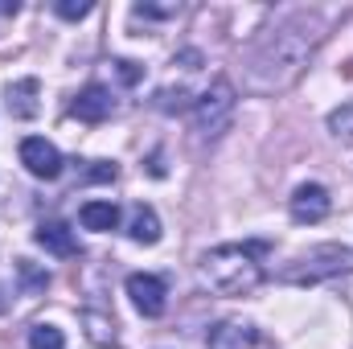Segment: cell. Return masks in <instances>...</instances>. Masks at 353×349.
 Masks as SVG:
<instances>
[{"mask_svg": "<svg viewBox=\"0 0 353 349\" xmlns=\"http://www.w3.org/2000/svg\"><path fill=\"white\" fill-rule=\"evenodd\" d=\"M321 37H325V21L316 12H296L283 25H275L263 41H259V50L251 54V66H247L251 87L263 90V94L267 90L292 87L304 74L308 58L316 54Z\"/></svg>", "mask_w": 353, "mask_h": 349, "instance_id": "obj_1", "label": "cell"}, {"mask_svg": "<svg viewBox=\"0 0 353 349\" xmlns=\"http://www.w3.org/2000/svg\"><path fill=\"white\" fill-rule=\"evenodd\" d=\"M136 17H176V4H136Z\"/></svg>", "mask_w": 353, "mask_h": 349, "instance_id": "obj_21", "label": "cell"}, {"mask_svg": "<svg viewBox=\"0 0 353 349\" xmlns=\"http://www.w3.org/2000/svg\"><path fill=\"white\" fill-rule=\"evenodd\" d=\"M29 349H66V333L58 325H33L29 329Z\"/></svg>", "mask_w": 353, "mask_h": 349, "instance_id": "obj_16", "label": "cell"}, {"mask_svg": "<svg viewBox=\"0 0 353 349\" xmlns=\"http://www.w3.org/2000/svg\"><path fill=\"white\" fill-rule=\"evenodd\" d=\"M54 12H58L62 21H79V17H87L90 12V0H58Z\"/></svg>", "mask_w": 353, "mask_h": 349, "instance_id": "obj_19", "label": "cell"}, {"mask_svg": "<svg viewBox=\"0 0 353 349\" xmlns=\"http://www.w3.org/2000/svg\"><path fill=\"white\" fill-rule=\"evenodd\" d=\"M259 346V329L247 321H222L205 333V349H255Z\"/></svg>", "mask_w": 353, "mask_h": 349, "instance_id": "obj_8", "label": "cell"}, {"mask_svg": "<svg viewBox=\"0 0 353 349\" xmlns=\"http://www.w3.org/2000/svg\"><path fill=\"white\" fill-rule=\"evenodd\" d=\"M176 62H181L185 70H197V66H201V54H197V50H185V54H181ZM176 62H173V66H176Z\"/></svg>", "mask_w": 353, "mask_h": 349, "instance_id": "obj_23", "label": "cell"}, {"mask_svg": "<svg viewBox=\"0 0 353 349\" xmlns=\"http://www.w3.org/2000/svg\"><path fill=\"white\" fill-rule=\"evenodd\" d=\"M329 132H333L337 140H353V99L341 103V107L329 115Z\"/></svg>", "mask_w": 353, "mask_h": 349, "instance_id": "obj_17", "label": "cell"}, {"mask_svg": "<svg viewBox=\"0 0 353 349\" xmlns=\"http://www.w3.org/2000/svg\"><path fill=\"white\" fill-rule=\"evenodd\" d=\"M33 239H37V247H46L58 259H74L79 255V239H74V230L66 222H41Z\"/></svg>", "mask_w": 353, "mask_h": 349, "instance_id": "obj_10", "label": "cell"}, {"mask_svg": "<svg viewBox=\"0 0 353 349\" xmlns=\"http://www.w3.org/2000/svg\"><path fill=\"white\" fill-rule=\"evenodd\" d=\"M267 251V243H226L201 255V275L214 292L222 296H251L263 283V267L259 255Z\"/></svg>", "mask_w": 353, "mask_h": 349, "instance_id": "obj_2", "label": "cell"}, {"mask_svg": "<svg viewBox=\"0 0 353 349\" xmlns=\"http://www.w3.org/2000/svg\"><path fill=\"white\" fill-rule=\"evenodd\" d=\"M234 107H239L234 83L230 79H218L205 94L193 99V128H197V136H205V140L222 136L230 128V119H234Z\"/></svg>", "mask_w": 353, "mask_h": 349, "instance_id": "obj_4", "label": "cell"}, {"mask_svg": "<svg viewBox=\"0 0 353 349\" xmlns=\"http://www.w3.org/2000/svg\"><path fill=\"white\" fill-rule=\"evenodd\" d=\"M111 111H115V99H111V90L99 87V83L83 87L79 90V99L70 103V115H79L83 123H103Z\"/></svg>", "mask_w": 353, "mask_h": 349, "instance_id": "obj_9", "label": "cell"}, {"mask_svg": "<svg viewBox=\"0 0 353 349\" xmlns=\"http://www.w3.org/2000/svg\"><path fill=\"white\" fill-rule=\"evenodd\" d=\"M115 74H119V83H123V87H136L144 70H140L136 62H128V58H115Z\"/></svg>", "mask_w": 353, "mask_h": 349, "instance_id": "obj_20", "label": "cell"}, {"mask_svg": "<svg viewBox=\"0 0 353 349\" xmlns=\"http://www.w3.org/2000/svg\"><path fill=\"white\" fill-rule=\"evenodd\" d=\"M288 210H292V218H296V222L312 226V222H325V218H329V210H333V197H329V189H325V185L308 181V185H300V189L292 193Z\"/></svg>", "mask_w": 353, "mask_h": 349, "instance_id": "obj_6", "label": "cell"}, {"mask_svg": "<svg viewBox=\"0 0 353 349\" xmlns=\"http://www.w3.org/2000/svg\"><path fill=\"white\" fill-rule=\"evenodd\" d=\"M17 275L25 279V288H50V271L33 267L29 259H17Z\"/></svg>", "mask_w": 353, "mask_h": 349, "instance_id": "obj_18", "label": "cell"}, {"mask_svg": "<svg viewBox=\"0 0 353 349\" xmlns=\"http://www.w3.org/2000/svg\"><path fill=\"white\" fill-rule=\"evenodd\" d=\"M83 325H87V337L94 341V346H111V341H115V325H111V317H103V312L87 308V312H83Z\"/></svg>", "mask_w": 353, "mask_h": 349, "instance_id": "obj_14", "label": "cell"}, {"mask_svg": "<svg viewBox=\"0 0 353 349\" xmlns=\"http://www.w3.org/2000/svg\"><path fill=\"white\" fill-rule=\"evenodd\" d=\"M37 94H41L37 79H17L8 87V111H12V119H33L37 115Z\"/></svg>", "mask_w": 353, "mask_h": 349, "instance_id": "obj_11", "label": "cell"}, {"mask_svg": "<svg viewBox=\"0 0 353 349\" xmlns=\"http://www.w3.org/2000/svg\"><path fill=\"white\" fill-rule=\"evenodd\" d=\"M21 165L37 177V181H54V177L62 173V152L50 140L29 136V140H21Z\"/></svg>", "mask_w": 353, "mask_h": 349, "instance_id": "obj_7", "label": "cell"}, {"mask_svg": "<svg viewBox=\"0 0 353 349\" xmlns=\"http://www.w3.org/2000/svg\"><path fill=\"white\" fill-rule=\"evenodd\" d=\"M152 103H157L161 111H169V115H176V111H193V94H189L185 87H161Z\"/></svg>", "mask_w": 353, "mask_h": 349, "instance_id": "obj_15", "label": "cell"}, {"mask_svg": "<svg viewBox=\"0 0 353 349\" xmlns=\"http://www.w3.org/2000/svg\"><path fill=\"white\" fill-rule=\"evenodd\" d=\"M128 235H132V243H144V247L161 243V218H157V210L152 206H136L132 218H128Z\"/></svg>", "mask_w": 353, "mask_h": 349, "instance_id": "obj_12", "label": "cell"}, {"mask_svg": "<svg viewBox=\"0 0 353 349\" xmlns=\"http://www.w3.org/2000/svg\"><path fill=\"white\" fill-rule=\"evenodd\" d=\"M350 271H353V247H345V243H321V247L296 255L292 263H283L279 279L296 283V288H312V283H325V279H337V275H350Z\"/></svg>", "mask_w": 353, "mask_h": 349, "instance_id": "obj_3", "label": "cell"}, {"mask_svg": "<svg viewBox=\"0 0 353 349\" xmlns=\"http://www.w3.org/2000/svg\"><path fill=\"white\" fill-rule=\"evenodd\" d=\"M79 222L94 230V235H107V230H115L119 226V206L115 201H87L83 210H79Z\"/></svg>", "mask_w": 353, "mask_h": 349, "instance_id": "obj_13", "label": "cell"}, {"mask_svg": "<svg viewBox=\"0 0 353 349\" xmlns=\"http://www.w3.org/2000/svg\"><path fill=\"white\" fill-rule=\"evenodd\" d=\"M115 173H119L115 165H107V161H94V165L87 169V181H115Z\"/></svg>", "mask_w": 353, "mask_h": 349, "instance_id": "obj_22", "label": "cell"}, {"mask_svg": "<svg viewBox=\"0 0 353 349\" xmlns=\"http://www.w3.org/2000/svg\"><path fill=\"white\" fill-rule=\"evenodd\" d=\"M128 296H132V304H136L140 317H165L169 292H165V279H161V275L132 271V275H128Z\"/></svg>", "mask_w": 353, "mask_h": 349, "instance_id": "obj_5", "label": "cell"}]
</instances>
